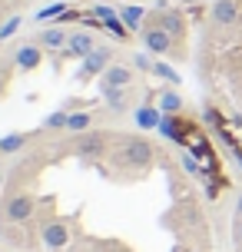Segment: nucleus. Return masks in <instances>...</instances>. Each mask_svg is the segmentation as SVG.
<instances>
[{
	"label": "nucleus",
	"instance_id": "obj_1",
	"mask_svg": "<svg viewBox=\"0 0 242 252\" xmlns=\"http://www.w3.org/2000/svg\"><path fill=\"white\" fill-rule=\"evenodd\" d=\"M120 166H129V169H150V166L156 163V150L150 139L143 136H126L123 143H120V150H116L113 156Z\"/></svg>",
	"mask_w": 242,
	"mask_h": 252
},
{
	"label": "nucleus",
	"instance_id": "obj_2",
	"mask_svg": "<svg viewBox=\"0 0 242 252\" xmlns=\"http://www.w3.org/2000/svg\"><path fill=\"white\" fill-rule=\"evenodd\" d=\"M143 47H146V53H153V57H169L173 47H176V40L169 37V30L159 20H153V24L143 27Z\"/></svg>",
	"mask_w": 242,
	"mask_h": 252
},
{
	"label": "nucleus",
	"instance_id": "obj_3",
	"mask_svg": "<svg viewBox=\"0 0 242 252\" xmlns=\"http://www.w3.org/2000/svg\"><path fill=\"white\" fill-rule=\"evenodd\" d=\"M37 216V199L30 196V192H13L10 199L3 202V219L13 222V226H20V222H30Z\"/></svg>",
	"mask_w": 242,
	"mask_h": 252
},
{
	"label": "nucleus",
	"instance_id": "obj_4",
	"mask_svg": "<svg viewBox=\"0 0 242 252\" xmlns=\"http://www.w3.org/2000/svg\"><path fill=\"white\" fill-rule=\"evenodd\" d=\"M133 80H136V66H133V63H113V66L96 80V87H100V96H103V93H113V90L133 87Z\"/></svg>",
	"mask_w": 242,
	"mask_h": 252
},
{
	"label": "nucleus",
	"instance_id": "obj_5",
	"mask_svg": "<svg viewBox=\"0 0 242 252\" xmlns=\"http://www.w3.org/2000/svg\"><path fill=\"white\" fill-rule=\"evenodd\" d=\"M70 239H73V232H70V226L66 222H60V219H47L43 226H40V246L47 252H60L70 246Z\"/></svg>",
	"mask_w": 242,
	"mask_h": 252
},
{
	"label": "nucleus",
	"instance_id": "obj_6",
	"mask_svg": "<svg viewBox=\"0 0 242 252\" xmlns=\"http://www.w3.org/2000/svg\"><path fill=\"white\" fill-rule=\"evenodd\" d=\"M113 66V47H96V50L90 53V57H83V63H80V80L87 83V80H93V76H103L106 70Z\"/></svg>",
	"mask_w": 242,
	"mask_h": 252
},
{
	"label": "nucleus",
	"instance_id": "obj_7",
	"mask_svg": "<svg viewBox=\"0 0 242 252\" xmlns=\"http://www.w3.org/2000/svg\"><path fill=\"white\" fill-rule=\"evenodd\" d=\"M73 153L80 159H100L106 153V133H80V139L73 143Z\"/></svg>",
	"mask_w": 242,
	"mask_h": 252
},
{
	"label": "nucleus",
	"instance_id": "obj_8",
	"mask_svg": "<svg viewBox=\"0 0 242 252\" xmlns=\"http://www.w3.org/2000/svg\"><path fill=\"white\" fill-rule=\"evenodd\" d=\"M93 50H96V37H93L90 30L70 33V40H66V47H63V53H66V57H73V60H83V57H90Z\"/></svg>",
	"mask_w": 242,
	"mask_h": 252
},
{
	"label": "nucleus",
	"instance_id": "obj_9",
	"mask_svg": "<svg viewBox=\"0 0 242 252\" xmlns=\"http://www.w3.org/2000/svg\"><path fill=\"white\" fill-rule=\"evenodd\" d=\"M40 63H43V47L40 43H24V47H17V53H13V66L24 70V73L37 70Z\"/></svg>",
	"mask_w": 242,
	"mask_h": 252
},
{
	"label": "nucleus",
	"instance_id": "obj_10",
	"mask_svg": "<svg viewBox=\"0 0 242 252\" xmlns=\"http://www.w3.org/2000/svg\"><path fill=\"white\" fill-rule=\"evenodd\" d=\"M133 123L140 126L143 133H153V129H159V123H163V110L153 106V103H143V106L133 110Z\"/></svg>",
	"mask_w": 242,
	"mask_h": 252
},
{
	"label": "nucleus",
	"instance_id": "obj_11",
	"mask_svg": "<svg viewBox=\"0 0 242 252\" xmlns=\"http://www.w3.org/2000/svg\"><path fill=\"white\" fill-rule=\"evenodd\" d=\"M159 133H163L166 139H173V143H186V139H189V123L182 120V113L179 116H163Z\"/></svg>",
	"mask_w": 242,
	"mask_h": 252
},
{
	"label": "nucleus",
	"instance_id": "obj_12",
	"mask_svg": "<svg viewBox=\"0 0 242 252\" xmlns=\"http://www.w3.org/2000/svg\"><path fill=\"white\" fill-rule=\"evenodd\" d=\"M66 40H70V33H66L60 24H53V27H43V30H40L37 43H40V47H43L47 53H50V50H63Z\"/></svg>",
	"mask_w": 242,
	"mask_h": 252
},
{
	"label": "nucleus",
	"instance_id": "obj_13",
	"mask_svg": "<svg viewBox=\"0 0 242 252\" xmlns=\"http://www.w3.org/2000/svg\"><path fill=\"white\" fill-rule=\"evenodd\" d=\"M239 20V0H216L212 3V24L216 27H232Z\"/></svg>",
	"mask_w": 242,
	"mask_h": 252
},
{
	"label": "nucleus",
	"instance_id": "obj_14",
	"mask_svg": "<svg viewBox=\"0 0 242 252\" xmlns=\"http://www.w3.org/2000/svg\"><path fill=\"white\" fill-rule=\"evenodd\" d=\"M156 20L169 30V37H173V40H182V37H186V17H182L179 10H163Z\"/></svg>",
	"mask_w": 242,
	"mask_h": 252
},
{
	"label": "nucleus",
	"instance_id": "obj_15",
	"mask_svg": "<svg viewBox=\"0 0 242 252\" xmlns=\"http://www.w3.org/2000/svg\"><path fill=\"white\" fill-rule=\"evenodd\" d=\"M103 100H106V106H110L113 113L136 110V106H133V87H126V90H113V93H103Z\"/></svg>",
	"mask_w": 242,
	"mask_h": 252
},
{
	"label": "nucleus",
	"instance_id": "obj_16",
	"mask_svg": "<svg viewBox=\"0 0 242 252\" xmlns=\"http://www.w3.org/2000/svg\"><path fill=\"white\" fill-rule=\"evenodd\" d=\"M156 106L163 110V116H179L186 103H182V96H179L176 90H163V93H159V100H156Z\"/></svg>",
	"mask_w": 242,
	"mask_h": 252
},
{
	"label": "nucleus",
	"instance_id": "obj_17",
	"mask_svg": "<svg viewBox=\"0 0 242 252\" xmlns=\"http://www.w3.org/2000/svg\"><path fill=\"white\" fill-rule=\"evenodd\" d=\"M93 123H96V116H93V113L77 110V113L66 116V133H90V129H93Z\"/></svg>",
	"mask_w": 242,
	"mask_h": 252
},
{
	"label": "nucleus",
	"instance_id": "obj_18",
	"mask_svg": "<svg viewBox=\"0 0 242 252\" xmlns=\"http://www.w3.org/2000/svg\"><path fill=\"white\" fill-rule=\"evenodd\" d=\"M120 20H123V27H126V30H143L146 10H143V7H136V3H129V7H123V10H120Z\"/></svg>",
	"mask_w": 242,
	"mask_h": 252
},
{
	"label": "nucleus",
	"instance_id": "obj_19",
	"mask_svg": "<svg viewBox=\"0 0 242 252\" xmlns=\"http://www.w3.org/2000/svg\"><path fill=\"white\" fill-rule=\"evenodd\" d=\"M27 133H7V136L0 139V153H3V156H10V153H20L27 146Z\"/></svg>",
	"mask_w": 242,
	"mask_h": 252
},
{
	"label": "nucleus",
	"instance_id": "obj_20",
	"mask_svg": "<svg viewBox=\"0 0 242 252\" xmlns=\"http://www.w3.org/2000/svg\"><path fill=\"white\" fill-rule=\"evenodd\" d=\"M66 116H70V113H63V110L50 113L47 120H43V129H50V133H57V129H66Z\"/></svg>",
	"mask_w": 242,
	"mask_h": 252
},
{
	"label": "nucleus",
	"instance_id": "obj_21",
	"mask_svg": "<svg viewBox=\"0 0 242 252\" xmlns=\"http://www.w3.org/2000/svg\"><path fill=\"white\" fill-rule=\"evenodd\" d=\"M153 73H156V76H163L166 83H179V73L173 70V66H166V63H156V66H153Z\"/></svg>",
	"mask_w": 242,
	"mask_h": 252
},
{
	"label": "nucleus",
	"instance_id": "obj_22",
	"mask_svg": "<svg viewBox=\"0 0 242 252\" xmlns=\"http://www.w3.org/2000/svg\"><path fill=\"white\" fill-rule=\"evenodd\" d=\"M20 24H24V20H20V17H10V20H7V24L0 27V40L13 37V33H17V30H20Z\"/></svg>",
	"mask_w": 242,
	"mask_h": 252
},
{
	"label": "nucleus",
	"instance_id": "obj_23",
	"mask_svg": "<svg viewBox=\"0 0 242 252\" xmlns=\"http://www.w3.org/2000/svg\"><path fill=\"white\" fill-rule=\"evenodd\" d=\"M133 66H136V70H143V73H153L156 60H150L146 53H136V57H133Z\"/></svg>",
	"mask_w": 242,
	"mask_h": 252
},
{
	"label": "nucleus",
	"instance_id": "obj_24",
	"mask_svg": "<svg viewBox=\"0 0 242 252\" xmlns=\"http://www.w3.org/2000/svg\"><path fill=\"white\" fill-rule=\"evenodd\" d=\"M63 10H66L63 3H50V7H43V10L37 13V20H53V17H60Z\"/></svg>",
	"mask_w": 242,
	"mask_h": 252
},
{
	"label": "nucleus",
	"instance_id": "obj_25",
	"mask_svg": "<svg viewBox=\"0 0 242 252\" xmlns=\"http://www.w3.org/2000/svg\"><path fill=\"white\" fill-rule=\"evenodd\" d=\"M182 166H186V173H192V176H203V166L196 163V156H189V153L182 156Z\"/></svg>",
	"mask_w": 242,
	"mask_h": 252
},
{
	"label": "nucleus",
	"instance_id": "obj_26",
	"mask_svg": "<svg viewBox=\"0 0 242 252\" xmlns=\"http://www.w3.org/2000/svg\"><path fill=\"white\" fill-rule=\"evenodd\" d=\"M232 236H236V242L242 246V216H236V226H232Z\"/></svg>",
	"mask_w": 242,
	"mask_h": 252
},
{
	"label": "nucleus",
	"instance_id": "obj_27",
	"mask_svg": "<svg viewBox=\"0 0 242 252\" xmlns=\"http://www.w3.org/2000/svg\"><path fill=\"white\" fill-rule=\"evenodd\" d=\"M3 93H7V70L0 66V96H3Z\"/></svg>",
	"mask_w": 242,
	"mask_h": 252
},
{
	"label": "nucleus",
	"instance_id": "obj_28",
	"mask_svg": "<svg viewBox=\"0 0 242 252\" xmlns=\"http://www.w3.org/2000/svg\"><path fill=\"white\" fill-rule=\"evenodd\" d=\"M7 239V219H0V242Z\"/></svg>",
	"mask_w": 242,
	"mask_h": 252
},
{
	"label": "nucleus",
	"instance_id": "obj_29",
	"mask_svg": "<svg viewBox=\"0 0 242 252\" xmlns=\"http://www.w3.org/2000/svg\"><path fill=\"white\" fill-rule=\"evenodd\" d=\"M236 216H242V192H239V199H236Z\"/></svg>",
	"mask_w": 242,
	"mask_h": 252
},
{
	"label": "nucleus",
	"instance_id": "obj_30",
	"mask_svg": "<svg viewBox=\"0 0 242 252\" xmlns=\"http://www.w3.org/2000/svg\"><path fill=\"white\" fill-rule=\"evenodd\" d=\"M116 252H123V249H116Z\"/></svg>",
	"mask_w": 242,
	"mask_h": 252
}]
</instances>
